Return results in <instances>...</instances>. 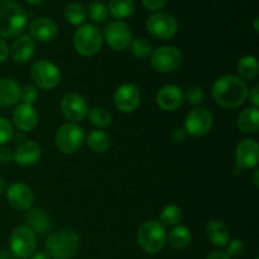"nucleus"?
Here are the masks:
<instances>
[{
    "label": "nucleus",
    "instance_id": "09e8293b",
    "mask_svg": "<svg viewBox=\"0 0 259 259\" xmlns=\"http://www.w3.org/2000/svg\"><path fill=\"white\" fill-rule=\"evenodd\" d=\"M9 253H8V250L5 249H2L0 250V259H9Z\"/></svg>",
    "mask_w": 259,
    "mask_h": 259
},
{
    "label": "nucleus",
    "instance_id": "5701e85b",
    "mask_svg": "<svg viewBox=\"0 0 259 259\" xmlns=\"http://www.w3.org/2000/svg\"><path fill=\"white\" fill-rule=\"evenodd\" d=\"M20 98V86L9 77H0V106L9 108L15 105Z\"/></svg>",
    "mask_w": 259,
    "mask_h": 259
},
{
    "label": "nucleus",
    "instance_id": "423d86ee",
    "mask_svg": "<svg viewBox=\"0 0 259 259\" xmlns=\"http://www.w3.org/2000/svg\"><path fill=\"white\" fill-rule=\"evenodd\" d=\"M30 78L34 85L42 90L51 91L61 82V71L56 63L48 60L35 61L30 67Z\"/></svg>",
    "mask_w": 259,
    "mask_h": 259
},
{
    "label": "nucleus",
    "instance_id": "7c9ffc66",
    "mask_svg": "<svg viewBox=\"0 0 259 259\" xmlns=\"http://www.w3.org/2000/svg\"><path fill=\"white\" fill-rule=\"evenodd\" d=\"M182 218H184V211L179 205H167L163 207L161 212V223L164 227H176L180 225Z\"/></svg>",
    "mask_w": 259,
    "mask_h": 259
},
{
    "label": "nucleus",
    "instance_id": "a19ab883",
    "mask_svg": "<svg viewBox=\"0 0 259 259\" xmlns=\"http://www.w3.org/2000/svg\"><path fill=\"white\" fill-rule=\"evenodd\" d=\"M186 137H187L186 132H185V129H182V128L175 129L171 134V139L174 143H182V142L186 139Z\"/></svg>",
    "mask_w": 259,
    "mask_h": 259
},
{
    "label": "nucleus",
    "instance_id": "0eeeda50",
    "mask_svg": "<svg viewBox=\"0 0 259 259\" xmlns=\"http://www.w3.org/2000/svg\"><path fill=\"white\" fill-rule=\"evenodd\" d=\"M85 132L77 123H66L58 128L55 137V144L63 154H73L82 147Z\"/></svg>",
    "mask_w": 259,
    "mask_h": 259
},
{
    "label": "nucleus",
    "instance_id": "cd10ccee",
    "mask_svg": "<svg viewBox=\"0 0 259 259\" xmlns=\"http://www.w3.org/2000/svg\"><path fill=\"white\" fill-rule=\"evenodd\" d=\"M134 0H110L108 5L109 14L116 20L129 18L134 13Z\"/></svg>",
    "mask_w": 259,
    "mask_h": 259
},
{
    "label": "nucleus",
    "instance_id": "dca6fc26",
    "mask_svg": "<svg viewBox=\"0 0 259 259\" xmlns=\"http://www.w3.org/2000/svg\"><path fill=\"white\" fill-rule=\"evenodd\" d=\"M259 146L253 138H245L235 148V164L242 171L253 169L258 166Z\"/></svg>",
    "mask_w": 259,
    "mask_h": 259
},
{
    "label": "nucleus",
    "instance_id": "39448f33",
    "mask_svg": "<svg viewBox=\"0 0 259 259\" xmlns=\"http://www.w3.org/2000/svg\"><path fill=\"white\" fill-rule=\"evenodd\" d=\"M72 43L78 55L83 57H93L98 55L103 48V33L96 25L82 24L73 33Z\"/></svg>",
    "mask_w": 259,
    "mask_h": 259
},
{
    "label": "nucleus",
    "instance_id": "a211bd4d",
    "mask_svg": "<svg viewBox=\"0 0 259 259\" xmlns=\"http://www.w3.org/2000/svg\"><path fill=\"white\" fill-rule=\"evenodd\" d=\"M42 157V148L34 141H24L13 151V161L22 167L34 166Z\"/></svg>",
    "mask_w": 259,
    "mask_h": 259
},
{
    "label": "nucleus",
    "instance_id": "4c0bfd02",
    "mask_svg": "<svg viewBox=\"0 0 259 259\" xmlns=\"http://www.w3.org/2000/svg\"><path fill=\"white\" fill-rule=\"evenodd\" d=\"M244 250L245 244L242 239H233L228 243L225 252L230 258H238L244 253Z\"/></svg>",
    "mask_w": 259,
    "mask_h": 259
},
{
    "label": "nucleus",
    "instance_id": "9d476101",
    "mask_svg": "<svg viewBox=\"0 0 259 259\" xmlns=\"http://www.w3.org/2000/svg\"><path fill=\"white\" fill-rule=\"evenodd\" d=\"M146 28L151 35L161 40H168L176 35L179 23L174 15L164 12H156L148 17Z\"/></svg>",
    "mask_w": 259,
    "mask_h": 259
},
{
    "label": "nucleus",
    "instance_id": "49530a36",
    "mask_svg": "<svg viewBox=\"0 0 259 259\" xmlns=\"http://www.w3.org/2000/svg\"><path fill=\"white\" fill-rule=\"evenodd\" d=\"M5 191H7V182L3 177H0V195L4 194Z\"/></svg>",
    "mask_w": 259,
    "mask_h": 259
},
{
    "label": "nucleus",
    "instance_id": "864d4df0",
    "mask_svg": "<svg viewBox=\"0 0 259 259\" xmlns=\"http://www.w3.org/2000/svg\"><path fill=\"white\" fill-rule=\"evenodd\" d=\"M255 259H259V258H258V257H257V258H255Z\"/></svg>",
    "mask_w": 259,
    "mask_h": 259
},
{
    "label": "nucleus",
    "instance_id": "1a4fd4ad",
    "mask_svg": "<svg viewBox=\"0 0 259 259\" xmlns=\"http://www.w3.org/2000/svg\"><path fill=\"white\" fill-rule=\"evenodd\" d=\"M149 58L152 68L162 73H169L179 70L184 61L182 52L175 46H162L154 50Z\"/></svg>",
    "mask_w": 259,
    "mask_h": 259
},
{
    "label": "nucleus",
    "instance_id": "603ef678",
    "mask_svg": "<svg viewBox=\"0 0 259 259\" xmlns=\"http://www.w3.org/2000/svg\"><path fill=\"white\" fill-rule=\"evenodd\" d=\"M9 259H17V258H9Z\"/></svg>",
    "mask_w": 259,
    "mask_h": 259
},
{
    "label": "nucleus",
    "instance_id": "473e14b6",
    "mask_svg": "<svg viewBox=\"0 0 259 259\" xmlns=\"http://www.w3.org/2000/svg\"><path fill=\"white\" fill-rule=\"evenodd\" d=\"M129 47H131L134 57L139 58V60H147L148 57H151L152 52H153L152 45L144 38H136V39L132 40Z\"/></svg>",
    "mask_w": 259,
    "mask_h": 259
},
{
    "label": "nucleus",
    "instance_id": "bb28decb",
    "mask_svg": "<svg viewBox=\"0 0 259 259\" xmlns=\"http://www.w3.org/2000/svg\"><path fill=\"white\" fill-rule=\"evenodd\" d=\"M237 71L242 80H255L259 75L258 60L254 56H243V57L238 61Z\"/></svg>",
    "mask_w": 259,
    "mask_h": 259
},
{
    "label": "nucleus",
    "instance_id": "de8ad7c7",
    "mask_svg": "<svg viewBox=\"0 0 259 259\" xmlns=\"http://www.w3.org/2000/svg\"><path fill=\"white\" fill-rule=\"evenodd\" d=\"M258 176H259V172H258V169H255L254 175H253V182H254V186H255V187H259Z\"/></svg>",
    "mask_w": 259,
    "mask_h": 259
},
{
    "label": "nucleus",
    "instance_id": "6e6552de",
    "mask_svg": "<svg viewBox=\"0 0 259 259\" xmlns=\"http://www.w3.org/2000/svg\"><path fill=\"white\" fill-rule=\"evenodd\" d=\"M10 250L17 259H27L35 253L37 237L25 225L17 227L9 238Z\"/></svg>",
    "mask_w": 259,
    "mask_h": 259
},
{
    "label": "nucleus",
    "instance_id": "b1692460",
    "mask_svg": "<svg viewBox=\"0 0 259 259\" xmlns=\"http://www.w3.org/2000/svg\"><path fill=\"white\" fill-rule=\"evenodd\" d=\"M25 227L29 228L35 235H43L50 229V217L47 212L39 207L28 210V214L25 217Z\"/></svg>",
    "mask_w": 259,
    "mask_h": 259
},
{
    "label": "nucleus",
    "instance_id": "c85d7f7f",
    "mask_svg": "<svg viewBox=\"0 0 259 259\" xmlns=\"http://www.w3.org/2000/svg\"><path fill=\"white\" fill-rule=\"evenodd\" d=\"M88 146L91 151L96 153H104L108 151L111 146V138L106 132L104 131H91L88 134Z\"/></svg>",
    "mask_w": 259,
    "mask_h": 259
},
{
    "label": "nucleus",
    "instance_id": "ddd939ff",
    "mask_svg": "<svg viewBox=\"0 0 259 259\" xmlns=\"http://www.w3.org/2000/svg\"><path fill=\"white\" fill-rule=\"evenodd\" d=\"M114 105L121 113H133L141 105V90L134 83H123L114 93Z\"/></svg>",
    "mask_w": 259,
    "mask_h": 259
},
{
    "label": "nucleus",
    "instance_id": "a878e982",
    "mask_svg": "<svg viewBox=\"0 0 259 259\" xmlns=\"http://www.w3.org/2000/svg\"><path fill=\"white\" fill-rule=\"evenodd\" d=\"M167 240L175 249H185L191 243V230L185 225H176L167 234Z\"/></svg>",
    "mask_w": 259,
    "mask_h": 259
},
{
    "label": "nucleus",
    "instance_id": "f3484780",
    "mask_svg": "<svg viewBox=\"0 0 259 259\" xmlns=\"http://www.w3.org/2000/svg\"><path fill=\"white\" fill-rule=\"evenodd\" d=\"M30 37L38 42H52L58 35V25L53 19L47 17L35 18L29 24Z\"/></svg>",
    "mask_w": 259,
    "mask_h": 259
},
{
    "label": "nucleus",
    "instance_id": "37998d69",
    "mask_svg": "<svg viewBox=\"0 0 259 259\" xmlns=\"http://www.w3.org/2000/svg\"><path fill=\"white\" fill-rule=\"evenodd\" d=\"M9 56V47H8V43L5 42L3 38H0V63L5 62Z\"/></svg>",
    "mask_w": 259,
    "mask_h": 259
},
{
    "label": "nucleus",
    "instance_id": "4468645a",
    "mask_svg": "<svg viewBox=\"0 0 259 259\" xmlns=\"http://www.w3.org/2000/svg\"><path fill=\"white\" fill-rule=\"evenodd\" d=\"M7 200L12 209L28 211L34 204V194L24 182H14L7 189Z\"/></svg>",
    "mask_w": 259,
    "mask_h": 259
},
{
    "label": "nucleus",
    "instance_id": "6ab92c4d",
    "mask_svg": "<svg viewBox=\"0 0 259 259\" xmlns=\"http://www.w3.org/2000/svg\"><path fill=\"white\" fill-rule=\"evenodd\" d=\"M39 116L37 110L33 105L28 104H19L13 110V124L19 129L20 132H32L37 128Z\"/></svg>",
    "mask_w": 259,
    "mask_h": 259
},
{
    "label": "nucleus",
    "instance_id": "58836bf2",
    "mask_svg": "<svg viewBox=\"0 0 259 259\" xmlns=\"http://www.w3.org/2000/svg\"><path fill=\"white\" fill-rule=\"evenodd\" d=\"M142 4L151 12H159L167 4V0H142Z\"/></svg>",
    "mask_w": 259,
    "mask_h": 259
},
{
    "label": "nucleus",
    "instance_id": "2eb2a0df",
    "mask_svg": "<svg viewBox=\"0 0 259 259\" xmlns=\"http://www.w3.org/2000/svg\"><path fill=\"white\" fill-rule=\"evenodd\" d=\"M61 111H62L63 116L70 120V123L82 121L89 113L88 101L80 94H66L61 100Z\"/></svg>",
    "mask_w": 259,
    "mask_h": 259
},
{
    "label": "nucleus",
    "instance_id": "c9c22d12",
    "mask_svg": "<svg viewBox=\"0 0 259 259\" xmlns=\"http://www.w3.org/2000/svg\"><path fill=\"white\" fill-rule=\"evenodd\" d=\"M14 138V126L8 119L0 116V147Z\"/></svg>",
    "mask_w": 259,
    "mask_h": 259
},
{
    "label": "nucleus",
    "instance_id": "9b49d317",
    "mask_svg": "<svg viewBox=\"0 0 259 259\" xmlns=\"http://www.w3.org/2000/svg\"><path fill=\"white\" fill-rule=\"evenodd\" d=\"M214 125V116L207 109L195 108L185 118L184 129L187 136L200 138L210 133Z\"/></svg>",
    "mask_w": 259,
    "mask_h": 259
},
{
    "label": "nucleus",
    "instance_id": "f704fd0d",
    "mask_svg": "<svg viewBox=\"0 0 259 259\" xmlns=\"http://www.w3.org/2000/svg\"><path fill=\"white\" fill-rule=\"evenodd\" d=\"M205 98H206V94H205L204 89L196 85L187 88L186 93L184 94V100H186L190 105L194 106L204 103Z\"/></svg>",
    "mask_w": 259,
    "mask_h": 259
},
{
    "label": "nucleus",
    "instance_id": "aec40b11",
    "mask_svg": "<svg viewBox=\"0 0 259 259\" xmlns=\"http://www.w3.org/2000/svg\"><path fill=\"white\" fill-rule=\"evenodd\" d=\"M184 101V93L177 85L162 86L156 95L157 105L164 111H175Z\"/></svg>",
    "mask_w": 259,
    "mask_h": 259
},
{
    "label": "nucleus",
    "instance_id": "2f4dec72",
    "mask_svg": "<svg viewBox=\"0 0 259 259\" xmlns=\"http://www.w3.org/2000/svg\"><path fill=\"white\" fill-rule=\"evenodd\" d=\"M88 116L90 123L98 128H106V126L110 125L111 120H113L111 114L101 106H95L91 110H89Z\"/></svg>",
    "mask_w": 259,
    "mask_h": 259
},
{
    "label": "nucleus",
    "instance_id": "393cba45",
    "mask_svg": "<svg viewBox=\"0 0 259 259\" xmlns=\"http://www.w3.org/2000/svg\"><path fill=\"white\" fill-rule=\"evenodd\" d=\"M237 125L243 133L255 134L259 129V111L258 108L249 106L239 113L237 119Z\"/></svg>",
    "mask_w": 259,
    "mask_h": 259
},
{
    "label": "nucleus",
    "instance_id": "c756f323",
    "mask_svg": "<svg viewBox=\"0 0 259 259\" xmlns=\"http://www.w3.org/2000/svg\"><path fill=\"white\" fill-rule=\"evenodd\" d=\"M63 17L67 23L71 25H82L85 23L86 18H88V13H86V8L80 3H71L65 8L63 12Z\"/></svg>",
    "mask_w": 259,
    "mask_h": 259
},
{
    "label": "nucleus",
    "instance_id": "8fccbe9b",
    "mask_svg": "<svg viewBox=\"0 0 259 259\" xmlns=\"http://www.w3.org/2000/svg\"><path fill=\"white\" fill-rule=\"evenodd\" d=\"M24 2H27L29 5H39L42 4L45 0H24Z\"/></svg>",
    "mask_w": 259,
    "mask_h": 259
},
{
    "label": "nucleus",
    "instance_id": "e433bc0d",
    "mask_svg": "<svg viewBox=\"0 0 259 259\" xmlns=\"http://www.w3.org/2000/svg\"><path fill=\"white\" fill-rule=\"evenodd\" d=\"M22 104H28V105H34L35 101L38 100V90L33 85H25L20 88V98Z\"/></svg>",
    "mask_w": 259,
    "mask_h": 259
},
{
    "label": "nucleus",
    "instance_id": "ea45409f",
    "mask_svg": "<svg viewBox=\"0 0 259 259\" xmlns=\"http://www.w3.org/2000/svg\"><path fill=\"white\" fill-rule=\"evenodd\" d=\"M13 161V149L7 146L0 147V163L8 164Z\"/></svg>",
    "mask_w": 259,
    "mask_h": 259
},
{
    "label": "nucleus",
    "instance_id": "f03ea898",
    "mask_svg": "<svg viewBox=\"0 0 259 259\" xmlns=\"http://www.w3.org/2000/svg\"><path fill=\"white\" fill-rule=\"evenodd\" d=\"M81 247V237L72 229H61L47 238L46 249L52 259H72Z\"/></svg>",
    "mask_w": 259,
    "mask_h": 259
},
{
    "label": "nucleus",
    "instance_id": "a18cd8bd",
    "mask_svg": "<svg viewBox=\"0 0 259 259\" xmlns=\"http://www.w3.org/2000/svg\"><path fill=\"white\" fill-rule=\"evenodd\" d=\"M29 259H51L50 255L47 253H42V252H37L34 253L33 255H30Z\"/></svg>",
    "mask_w": 259,
    "mask_h": 259
},
{
    "label": "nucleus",
    "instance_id": "72a5a7b5",
    "mask_svg": "<svg viewBox=\"0 0 259 259\" xmlns=\"http://www.w3.org/2000/svg\"><path fill=\"white\" fill-rule=\"evenodd\" d=\"M88 17L93 20L94 23H103L108 19V15H109V10L108 7H106L104 3L100 2H95V3H91L89 5L88 10Z\"/></svg>",
    "mask_w": 259,
    "mask_h": 259
},
{
    "label": "nucleus",
    "instance_id": "7ed1b4c3",
    "mask_svg": "<svg viewBox=\"0 0 259 259\" xmlns=\"http://www.w3.org/2000/svg\"><path fill=\"white\" fill-rule=\"evenodd\" d=\"M27 13L14 0H0V38L17 37L27 25Z\"/></svg>",
    "mask_w": 259,
    "mask_h": 259
},
{
    "label": "nucleus",
    "instance_id": "f8f14e48",
    "mask_svg": "<svg viewBox=\"0 0 259 259\" xmlns=\"http://www.w3.org/2000/svg\"><path fill=\"white\" fill-rule=\"evenodd\" d=\"M103 37L111 50L123 52L131 46L133 40V33L126 23L121 20H113L106 25Z\"/></svg>",
    "mask_w": 259,
    "mask_h": 259
},
{
    "label": "nucleus",
    "instance_id": "4be33fe9",
    "mask_svg": "<svg viewBox=\"0 0 259 259\" xmlns=\"http://www.w3.org/2000/svg\"><path fill=\"white\" fill-rule=\"evenodd\" d=\"M205 235L210 244L218 248L227 247L230 242V232L227 225L223 222L217 219H212L206 223L205 225Z\"/></svg>",
    "mask_w": 259,
    "mask_h": 259
},
{
    "label": "nucleus",
    "instance_id": "20e7f679",
    "mask_svg": "<svg viewBox=\"0 0 259 259\" xmlns=\"http://www.w3.org/2000/svg\"><path fill=\"white\" fill-rule=\"evenodd\" d=\"M137 243L144 253L157 254L167 243V232L164 225L158 220H148L138 228Z\"/></svg>",
    "mask_w": 259,
    "mask_h": 259
},
{
    "label": "nucleus",
    "instance_id": "c03bdc74",
    "mask_svg": "<svg viewBox=\"0 0 259 259\" xmlns=\"http://www.w3.org/2000/svg\"><path fill=\"white\" fill-rule=\"evenodd\" d=\"M206 259H230L229 255L227 254V252L225 250H214V252L210 253L209 255H207Z\"/></svg>",
    "mask_w": 259,
    "mask_h": 259
},
{
    "label": "nucleus",
    "instance_id": "412c9836",
    "mask_svg": "<svg viewBox=\"0 0 259 259\" xmlns=\"http://www.w3.org/2000/svg\"><path fill=\"white\" fill-rule=\"evenodd\" d=\"M35 52V43L30 35H20L13 42L9 50L13 61L17 63H27L32 60Z\"/></svg>",
    "mask_w": 259,
    "mask_h": 259
},
{
    "label": "nucleus",
    "instance_id": "f257e3e1",
    "mask_svg": "<svg viewBox=\"0 0 259 259\" xmlns=\"http://www.w3.org/2000/svg\"><path fill=\"white\" fill-rule=\"evenodd\" d=\"M247 82L235 75H224L218 78L211 88L215 103L224 109H238L248 99Z\"/></svg>",
    "mask_w": 259,
    "mask_h": 259
},
{
    "label": "nucleus",
    "instance_id": "3c124183",
    "mask_svg": "<svg viewBox=\"0 0 259 259\" xmlns=\"http://www.w3.org/2000/svg\"><path fill=\"white\" fill-rule=\"evenodd\" d=\"M258 18H255V19H254V29H255V32H258Z\"/></svg>",
    "mask_w": 259,
    "mask_h": 259
},
{
    "label": "nucleus",
    "instance_id": "79ce46f5",
    "mask_svg": "<svg viewBox=\"0 0 259 259\" xmlns=\"http://www.w3.org/2000/svg\"><path fill=\"white\" fill-rule=\"evenodd\" d=\"M248 98H249L250 103L253 104L254 108H258L259 106V86L254 85L248 93Z\"/></svg>",
    "mask_w": 259,
    "mask_h": 259
}]
</instances>
